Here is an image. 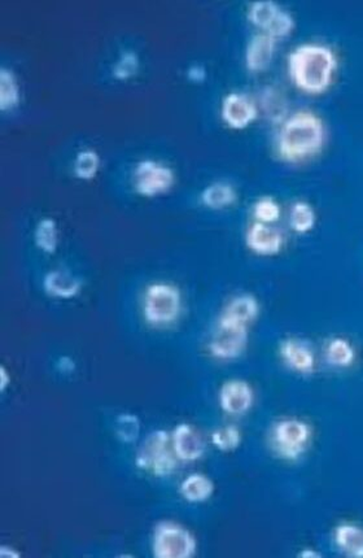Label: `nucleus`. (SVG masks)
Returning a JSON list of instances; mask_svg holds the SVG:
<instances>
[{
  "label": "nucleus",
  "mask_w": 363,
  "mask_h": 558,
  "mask_svg": "<svg viewBox=\"0 0 363 558\" xmlns=\"http://www.w3.org/2000/svg\"><path fill=\"white\" fill-rule=\"evenodd\" d=\"M338 71V57L328 46L305 43L289 57L290 80L300 92L321 95L333 85Z\"/></svg>",
  "instance_id": "nucleus-1"
},
{
  "label": "nucleus",
  "mask_w": 363,
  "mask_h": 558,
  "mask_svg": "<svg viewBox=\"0 0 363 558\" xmlns=\"http://www.w3.org/2000/svg\"><path fill=\"white\" fill-rule=\"evenodd\" d=\"M326 139V126L322 118L312 110H298L281 122L278 153L284 161H304L318 155Z\"/></svg>",
  "instance_id": "nucleus-2"
},
{
  "label": "nucleus",
  "mask_w": 363,
  "mask_h": 558,
  "mask_svg": "<svg viewBox=\"0 0 363 558\" xmlns=\"http://www.w3.org/2000/svg\"><path fill=\"white\" fill-rule=\"evenodd\" d=\"M181 307V293L171 284L153 283L145 292L144 318L153 327H165L176 321Z\"/></svg>",
  "instance_id": "nucleus-3"
},
{
  "label": "nucleus",
  "mask_w": 363,
  "mask_h": 558,
  "mask_svg": "<svg viewBox=\"0 0 363 558\" xmlns=\"http://www.w3.org/2000/svg\"><path fill=\"white\" fill-rule=\"evenodd\" d=\"M312 439V429L305 421L286 418L279 421L272 432V447L279 458L298 460L304 455Z\"/></svg>",
  "instance_id": "nucleus-4"
},
{
  "label": "nucleus",
  "mask_w": 363,
  "mask_h": 558,
  "mask_svg": "<svg viewBox=\"0 0 363 558\" xmlns=\"http://www.w3.org/2000/svg\"><path fill=\"white\" fill-rule=\"evenodd\" d=\"M152 551L158 558H190L196 552V540L187 528L161 522L153 533Z\"/></svg>",
  "instance_id": "nucleus-5"
},
{
  "label": "nucleus",
  "mask_w": 363,
  "mask_h": 558,
  "mask_svg": "<svg viewBox=\"0 0 363 558\" xmlns=\"http://www.w3.org/2000/svg\"><path fill=\"white\" fill-rule=\"evenodd\" d=\"M169 435L159 430L148 435L136 455L139 469L147 470L156 476H169L176 469V453L170 452Z\"/></svg>",
  "instance_id": "nucleus-6"
},
{
  "label": "nucleus",
  "mask_w": 363,
  "mask_h": 558,
  "mask_svg": "<svg viewBox=\"0 0 363 558\" xmlns=\"http://www.w3.org/2000/svg\"><path fill=\"white\" fill-rule=\"evenodd\" d=\"M248 344V327L220 317L212 336L209 350L218 360H234L242 356Z\"/></svg>",
  "instance_id": "nucleus-7"
},
{
  "label": "nucleus",
  "mask_w": 363,
  "mask_h": 558,
  "mask_svg": "<svg viewBox=\"0 0 363 558\" xmlns=\"http://www.w3.org/2000/svg\"><path fill=\"white\" fill-rule=\"evenodd\" d=\"M173 183V170L153 160H143L134 170V187L142 196L153 197L167 193Z\"/></svg>",
  "instance_id": "nucleus-8"
},
{
  "label": "nucleus",
  "mask_w": 363,
  "mask_h": 558,
  "mask_svg": "<svg viewBox=\"0 0 363 558\" xmlns=\"http://www.w3.org/2000/svg\"><path fill=\"white\" fill-rule=\"evenodd\" d=\"M220 116L231 129H246L257 118V106L248 95L231 92L223 99Z\"/></svg>",
  "instance_id": "nucleus-9"
},
{
  "label": "nucleus",
  "mask_w": 363,
  "mask_h": 558,
  "mask_svg": "<svg viewBox=\"0 0 363 558\" xmlns=\"http://www.w3.org/2000/svg\"><path fill=\"white\" fill-rule=\"evenodd\" d=\"M254 389L246 380L231 379L220 388V405L228 414H246L254 405Z\"/></svg>",
  "instance_id": "nucleus-10"
},
{
  "label": "nucleus",
  "mask_w": 363,
  "mask_h": 558,
  "mask_svg": "<svg viewBox=\"0 0 363 558\" xmlns=\"http://www.w3.org/2000/svg\"><path fill=\"white\" fill-rule=\"evenodd\" d=\"M281 356L290 371L304 376L315 373L316 365L315 351L304 340L298 338L283 340L281 344Z\"/></svg>",
  "instance_id": "nucleus-11"
},
{
  "label": "nucleus",
  "mask_w": 363,
  "mask_h": 558,
  "mask_svg": "<svg viewBox=\"0 0 363 558\" xmlns=\"http://www.w3.org/2000/svg\"><path fill=\"white\" fill-rule=\"evenodd\" d=\"M246 242L248 248L260 256H274L281 251L283 235L266 223H252L246 231Z\"/></svg>",
  "instance_id": "nucleus-12"
},
{
  "label": "nucleus",
  "mask_w": 363,
  "mask_h": 558,
  "mask_svg": "<svg viewBox=\"0 0 363 558\" xmlns=\"http://www.w3.org/2000/svg\"><path fill=\"white\" fill-rule=\"evenodd\" d=\"M277 39L266 33H258L249 39L246 48V66L249 72L258 74L269 68L274 59Z\"/></svg>",
  "instance_id": "nucleus-13"
},
{
  "label": "nucleus",
  "mask_w": 363,
  "mask_h": 558,
  "mask_svg": "<svg viewBox=\"0 0 363 558\" xmlns=\"http://www.w3.org/2000/svg\"><path fill=\"white\" fill-rule=\"evenodd\" d=\"M171 443H173V452L179 460H199L204 455L205 446L203 438L193 426L187 423H182L174 429Z\"/></svg>",
  "instance_id": "nucleus-14"
},
{
  "label": "nucleus",
  "mask_w": 363,
  "mask_h": 558,
  "mask_svg": "<svg viewBox=\"0 0 363 558\" xmlns=\"http://www.w3.org/2000/svg\"><path fill=\"white\" fill-rule=\"evenodd\" d=\"M82 282L68 270H51L43 279V289L52 298L72 299L77 296Z\"/></svg>",
  "instance_id": "nucleus-15"
},
{
  "label": "nucleus",
  "mask_w": 363,
  "mask_h": 558,
  "mask_svg": "<svg viewBox=\"0 0 363 558\" xmlns=\"http://www.w3.org/2000/svg\"><path fill=\"white\" fill-rule=\"evenodd\" d=\"M258 313H260V305H258L257 299L249 293H243L229 301L220 317L248 327L257 318Z\"/></svg>",
  "instance_id": "nucleus-16"
},
{
  "label": "nucleus",
  "mask_w": 363,
  "mask_h": 558,
  "mask_svg": "<svg viewBox=\"0 0 363 558\" xmlns=\"http://www.w3.org/2000/svg\"><path fill=\"white\" fill-rule=\"evenodd\" d=\"M335 543L347 556L363 558V528L354 523H341L335 530Z\"/></svg>",
  "instance_id": "nucleus-17"
},
{
  "label": "nucleus",
  "mask_w": 363,
  "mask_h": 558,
  "mask_svg": "<svg viewBox=\"0 0 363 558\" xmlns=\"http://www.w3.org/2000/svg\"><path fill=\"white\" fill-rule=\"evenodd\" d=\"M324 357H326L328 365L333 368H350L356 362V350L350 340L336 336L327 343L324 348Z\"/></svg>",
  "instance_id": "nucleus-18"
},
{
  "label": "nucleus",
  "mask_w": 363,
  "mask_h": 558,
  "mask_svg": "<svg viewBox=\"0 0 363 558\" xmlns=\"http://www.w3.org/2000/svg\"><path fill=\"white\" fill-rule=\"evenodd\" d=\"M213 482L203 474H191L181 484L183 498L190 502H203L213 495Z\"/></svg>",
  "instance_id": "nucleus-19"
},
{
  "label": "nucleus",
  "mask_w": 363,
  "mask_h": 558,
  "mask_svg": "<svg viewBox=\"0 0 363 558\" xmlns=\"http://www.w3.org/2000/svg\"><path fill=\"white\" fill-rule=\"evenodd\" d=\"M202 200L203 205L209 209L228 208L237 200V191L229 183H212L203 191Z\"/></svg>",
  "instance_id": "nucleus-20"
},
{
  "label": "nucleus",
  "mask_w": 363,
  "mask_h": 558,
  "mask_svg": "<svg viewBox=\"0 0 363 558\" xmlns=\"http://www.w3.org/2000/svg\"><path fill=\"white\" fill-rule=\"evenodd\" d=\"M261 107L270 121L283 122L287 116V101L283 92L275 87H266L261 95Z\"/></svg>",
  "instance_id": "nucleus-21"
},
{
  "label": "nucleus",
  "mask_w": 363,
  "mask_h": 558,
  "mask_svg": "<svg viewBox=\"0 0 363 558\" xmlns=\"http://www.w3.org/2000/svg\"><path fill=\"white\" fill-rule=\"evenodd\" d=\"M315 211L309 203L303 200L293 203L290 209V225L293 231L307 234L315 229Z\"/></svg>",
  "instance_id": "nucleus-22"
},
{
  "label": "nucleus",
  "mask_w": 363,
  "mask_h": 558,
  "mask_svg": "<svg viewBox=\"0 0 363 558\" xmlns=\"http://www.w3.org/2000/svg\"><path fill=\"white\" fill-rule=\"evenodd\" d=\"M281 13V8L277 3L263 0V2L252 3L248 10V20L255 28L263 29L265 31L270 24L274 22L275 17Z\"/></svg>",
  "instance_id": "nucleus-23"
},
{
  "label": "nucleus",
  "mask_w": 363,
  "mask_h": 558,
  "mask_svg": "<svg viewBox=\"0 0 363 558\" xmlns=\"http://www.w3.org/2000/svg\"><path fill=\"white\" fill-rule=\"evenodd\" d=\"M34 240L40 251L54 254L59 243L56 222L52 219L40 220L34 231Z\"/></svg>",
  "instance_id": "nucleus-24"
},
{
  "label": "nucleus",
  "mask_w": 363,
  "mask_h": 558,
  "mask_svg": "<svg viewBox=\"0 0 363 558\" xmlns=\"http://www.w3.org/2000/svg\"><path fill=\"white\" fill-rule=\"evenodd\" d=\"M19 103V89L13 71L0 69V109L3 112L14 109Z\"/></svg>",
  "instance_id": "nucleus-25"
},
{
  "label": "nucleus",
  "mask_w": 363,
  "mask_h": 558,
  "mask_svg": "<svg viewBox=\"0 0 363 558\" xmlns=\"http://www.w3.org/2000/svg\"><path fill=\"white\" fill-rule=\"evenodd\" d=\"M100 165L98 153L92 150H83L77 153L73 162V171L80 179H91L97 176Z\"/></svg>",
  "instance_id": "nucleus-26"
},
{
  "label": "nucleus",
  "mask_w": 363,
  "mask_h": 558,
  "mask_svg": "<svg viewBox=\"0 0 363 558\" xmlns=\"http://www.w3.org/2000/svg\"><path fill=\"white\" fill-rule=\"evenodd\" d=\"M212 443L223 452H231L239 449L242 443V432L237 426H223L212 434Z\"/></svg>",
  "instance_id": "nucleus-27"
},
{
  "label": "nucleus",
  "mask_w": 363,
  "mask_h": 558,
  "mask_svg": "<svg viewBox=\"0 0 363 558\" xmlns=\"http://www.w3.org/2000/svg\"><path fill=\"white\" fill-rule=\"evenodd\" d=\"M115 430L118 439L124 443H134L141 434V423L136 415L125 413L116 420Z\"/></svg>",
  "instance_id": "nucleus-28"
},
{
  "label": "nucleus",
  "mask_w": 363,
  "mask_h": 558,
  "mask_svg": "<svg viewBox=\"0 0 363 558\" xmlns=\"http://www.w3.org/2000/svg\"><path fill=\"white\" fill-rule=\"evenodd\" d=\"M254 216L257 222L272 225L281 219V206L272 197H261L255 203Z\"/></svg>",
  "instance_id": "nucleus-29"
},
{
  "label": "nucleus",
  "mask_w": 363,
  "mask_h": 558,
  "mask_svg": "<svg viewBox=\"0 0 363 558\" xmlns=\"http://www.w3.org/2000/svg\"><path fill=\"white\" fill-rule=\"evenodd\" d=\"M139 69L138 55L133 51L122 52L121 57L116 61L113 65V77L116 80H129L133 75L136 74Z\"/></svg>",
  "instance_id": "nucleus-30"
},
{
  "label": "nucleus",
  "mask_w": 363,
  "mask_h": 558,
  "mask_svg": "<svg viewBox=\"0 0 363 558\" xmlns=\"http://www.w3.org/2000/svg\"><path fill=\"white\" fill-rule=\"evenodd\" d=\"M293 28H295L293 17L286 11L281 10L274 22L270 24L264 33L269 34L270 37L275 38L278 40L279 38L290 36L292 33Z\"/></svg>",
  "instance_id": "nucleus-31"
},
{
  "label": "nucleus",
  "mask_w": 363,
  "mask_h": 558,
  "mask_svg": "<svg viewBox=\"0 0 363 558\" xmlns=\"http://www.w3.org/2000/svg\"><path fill=\"white\" fill-rule=\"evenodd\" d=\"M187 77L194 83H202L205 78V69L202 65H194L188 69Z\"/></svg>",
  "instance_id": "nucleus-32"
},
{
  "label": "nucleus",
  "mask_w": 363,
  "mask_h": 558,
  "mask_svg": "<svg viewBox=\"0 0 363 558\" xmlns=\"http://www.w3.org/2000/svg\"><path fill=\"white\" fill-rule=\"evenodd\" d=\"M8 380H10V378H8L5 369H0V388H2V391H4L5 388H7Z\"/></svg>",
  "instance_id": "nucleus-33"
}]
</instances>
